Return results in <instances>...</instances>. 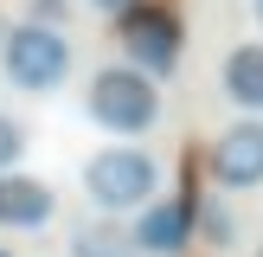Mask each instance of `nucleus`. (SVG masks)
Instances as JSON below:
<instances>
[{
	"label": "nucleus",
	"mask_w": 263,
	"mask_h": 257,
	"mask_svg": "<svg viewBox=\"0 0 263 257\" xmlns=\"http://www.w3.org/2000/svg\"><path fill=\"white\" fill-rule=\"evenodd\" d=\"M84 193L103 218H122V212H141V206L161 199V161L148 148H128V141H109L84 161Z\"/></svg>",
	"instance_id": "obj_1"
},
{
	"label": "nucleus",
	"mask_w": 263,
	"mask_h": 257,
	"mask_svg": "<svg viewBox=\"0 0 263 257\" xmlns=\"http://www.w3.org/2000/svg\"><path fill=\"white\" fill-rule=\"evenodd\" d=\"M84 109H90V122L109 128V135H148V128L161 122V90H154V77H141L135 64H103V71H90Z\"/></svg>",
	"instance_id": "obj_2"
},
{
	"label": "nucleus",
	"mask_w": 263,
	"mask_h": 257,
	"mask_svg": "<svg viewBox=\"0 0 263 257\" xmlns=\"http://www.w3.org/2000/svg\"><path fill=\"white\" fill-rule=\"evenodd\" d=\"M0 71H7L13 90H26V97H45V90H58L64 77H71V39L58 32V26H13L7 45H0Z\"/></svg>",
	"instance_id": "obj_3"
},
{
	"label": "nucleus",
	"mask_w": 263,
	"mask_h": 257,
	"mask_svg": "<svg viewBox=\"0 0 263 257\" xmlns=\"http://www.w3.org/2000/svg\"><path fill=\"white\" fill-rule=\"evenodd\" d=\"M116 26H122V51H128V64H135L141 77L161 84L180 64V20L167 7H148V0H141V7L128 13V20H116Z\"/></svg>",
	"instance_id": "obj_4"
},
{
	"label": "nucleus",
	"mask_w": 263,
	"mask_h": 257,
	"mask_svg": "<svg viewBox=\"0 0 263 257\" xmlns=\"http://www.w3.org/2000/svg\"><path fill=\"white\" fill-rule=\"evenodd\" d=\"M212 180L225 193L263 187V116H238V122L212 141Z\"/></svg>",
	"instance_id": "obj_5"
},
{
	"label": "nucleus",
	"mask_w": 263,
	"mask_h": 257,
	"mask_svg": "<svg viewBox=\"0 0 263 257\" xmlns=\"http://www.w3.org/2000/svg\"><path fill=\"white\" fill-rule=\"evenodd\" d=\"M128 238H135V257H180L193 244V206L186 199H154L135 212V225H128Z\"/></svg>",
	"instance_id": "obj_6"
},
{
	"label": "nucleus",
	"mask_w": 263,
	"mask_h": 257,
	"mask_svg": "<svg viewBox=\"0 0 263 257\" xmlns=\"http://www.w3.org/2000/svg\"><path fill=\"white\" fill-rule=\"evenodd\" d=\"M51 212H58V193H51V180L39 174H0V231H39L51 225Z\"/></svg>",
	"instance_id": "obj_7"
},
{
	"label": "nucleus",
	"mask_w": 263,
	"mask_h": 257,
	"mask_svg": "<svg viewBox=\"0 0 263 257\" xmlns=\"http://www.w3.org/2000/svg\"><path fill=\"white\" fill-rule=\"evenodd\" d=\"M218 84H225V97L238 103L244 116H263V45H231L225 64H218Z\"/></svg>",
	"instance_id": "obj_8"
},
{
	"label": "nucleus",
	"mask_w": 263,
	"mask_h": 257,
	"mask_svg": "<svg viewBox=\"0 0 263 257\" xmlns=\"http://www.w3.org/2000/svg\"><path fill=\"white\" fill-rule=\"evenodd\" d=\"M71 257H135V238H128V225H116V218H97V225L71 231Z\"/></svg>",
	"instance_id": "obj_9"
},
{
	"label": "nucleus",
	"mask_w": 263,
	"mask_h": 257,
	"mask_svg": "<svg viewBox=\"0 0 263 257\" xmlns=\"http://www.w3.org/2000/svg\"><path fill=\"white\" fill-rule=\"evenodd\" d=\"M20 154H26V128L13 122V116H0V174H13Z\"/></svg>",
	"instance_id": "obj_10"
},
{
	"label": "nucleus",
	"mask_w": 263,
	"mask_h": 257,
	"mask_svg": "<svg viewBox=\"0 0 263 257\" xmlns=\"http://www.w3.org/2000/svg\"><path fill=\"white\" fill-rule=\"evenodd\" d=\"M90 7H97V13H109V20H128L141 0H90Z\"/></svg>",
	"instance_id": "obj_11"
},
{
	"label": "nucleus",
	"mask_w": 263,
	"mask_h": 257,
	"mask_svg": "<svg viewBox=\"0 0 263 257\" xmlns=\"http://www.w3.org/2000/svg\"><path fill=\"white\" fill-rule=\"evenodd\" d=\"M257 20H263V0H257Z\"/></svg>",
	"instance_id": "obj_12"
},
{
	"label": "nucleus",
	"mask_w": 263,
	"mask_h": 257,
	"mask_svg": "<svg viewBox=\"0 0 263 257\" xmlns=\"http://www.w3.org/2000/svg\"><path fill=\"white\" fill-rule=\"evenodd\" d=\"M0 257H13V251H0Z\"/></svg>",
	"instance_id": "obj_13"
},
{
	"label": "nucleus",
	"mask_w": 263,
	"mask_h": 257,
	"mask_svg": "<svg viewBox=\"0 0 263 257\" xmlns=\"http://www.w3.org/2000/svg\"><path fill=\"white\" fill-rule=\"evenodd\" d=\"M257 257H263V244H257Z\"/></svg>",
	"instance_id": "obj_14"
}]
</instances>
